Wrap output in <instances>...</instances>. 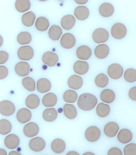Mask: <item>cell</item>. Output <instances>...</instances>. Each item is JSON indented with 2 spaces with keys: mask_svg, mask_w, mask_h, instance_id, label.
Segmentation results:
<instances>
[{
  "mask_svg": "<svg viewBox=\"0 0 136 155\" xmlns=\"http://www.w3.org/2000/svg\"><path fill=\"white\" fill-rule=\"evenodd\" d=\"M84 84L82 77L79 75H72L68 79V85L72 90H78L81 88Z\"/></svg>",
  "mask_w": 136,
  "mask_h": 155,
  "instance_id": "obj_18",
  "label": "cell"
},
{
  "mask_svg": "<svg viewBox=\"0 0 136 155\" xmlns=\"http://www.w3.org/2000/svg\"><path fill=\"white\" fill-rule=\"evenodd\" d=\"M33 54H34V51L33 48L29 45L21 47L17 51L18 58L22 61L31 60L33 58Z\"/></svg>",
  "mask_w": 136,
  "mask_h": 155,
  "instance_id": "obj_3",
  "label": "cell"
},
{
  "mask_svg": "<svg viewBox=\"0 0 136 155\" xmlns=\"http://www.w3.org/2000/svg\"><path fill=\"white\" fill-rule=\"evenodd\" d=\"M110 52L109 47L105 44L98 45L95 48L94 53L96 57L98 59H105L108 56Z\"/></svg>",
  "mask_w": 136,
  "mask_h": 155,
  "instance_id": "obj_22",
  "label": "cell"
},
{
  "mask_svg": "<svg viewBox=\"0 0 136 155\" xmlns=\"http://www.w3.org/2000/svg\"><path fill=\"white\" fill-rule=\"evenodd\" d=\"M36 89L40 93L49 92L52 89V83L46 78H41L37 81Z\"/></svg>",
  "mask_w": 136,
  "mask_h": 155,
  "instance_id": "obj_17",
  "label": "cell"
},
{
  "mask_svg": "<svg viewBox=\"0 0 136 155\" xmlns=\"http://www.w3.org/2000/svg\"><path fill=\"white\" fill-rule=\"evenodd\" d=\"M23 132L27 137H35L39 132V125L35 122H28L24 127Z\"/></svg>",
  "mask_w": 136,
  "mask_h": 155,
  "instance_id": "obj_9",
  "label": "cell"
},
{
  "mask_svg": "<svg viewBox=\"0 0 136 155\" xmlns=\"http://www.w3.org/2000/svg\"><path fill=\"white\" fill-rule=\"evenodd\" d=\"M35 27L37 30L44 31L49 27V21L48 19L44 17H39L35 21Z\"/></svg>",
  "mask_w": 136,
  "mask_h": 155,
  "instance_id": "obj_35",
  "label": "cell"
},
{
  "mask_svg": "<svg viewBox=\"0 0 136 155\" xmlns=\"http://www.w3.org/2000/svg\"><path fill=\"white\" fill-rule=\"evenodd\" d=\"M14 70L16 74L20 77H27L29 74L30 65L27 61H19L15 65Z\"/></svg>",
  "mask_w": 136,
  "mask_h": 155,
  "instance_id": "obj_14",
  "label": "cell"
},
{
  "mask_svg": "<svg viewBox=\"0 0 136 155\" xmlns=\"http://www.w3.org/2000/svg\"><path fill=\"white\" fill-rule=\"evenodd\" d=\"M3 45V38L1 35H0V47L2 46Z\"/></svg>",
  "mask_w": 136,
  "mask_h": 155,
  "instance_id": "obj_52",
  "label": "cell"
},
{
  "mask_svg": "<svg viewBox=\"0 0 136 155\" xmlns=\"http://www.w3.org/2000/svg\"><path fill=\"white\" fill-rule=\"evenodd\" d=\"M110 112V107L109 104L101 102L96 107V114L100 117H106Z\"/></svg>",
  "mask_w": 136,
  "mask_h": 155,
  "instance_id": "obj_34",
  "label": "cell"
},
{
  "mask_svg": "<svg viewBox=\"0 0 136 155\" xmlns=\"http://www.w3.org/2000/svg\"><path fill=\"white\" fill-rule=\"evenodd\" d=\"M15 105L11 101L3 100L0 102V114L3 116H11L15 112Z\"/></svg>",
  "mask_w": 136,
  "mask_h": 155,
  "instance_id": "obj_4",
  "label": "cell"
},
{
  "mask_svg": "<svg viewBox=\"0 0 136 155\" xmlns=\"http://www.w3.org/2000/svg\"><path fill=\"white\" fill-rule=\"evenodd\" d=\"M115 99V92L109 89H104L100 93V99L105 104H110L113 103Z\"/></svg>",
  "mask_w": 136,
  "mask_h": 155,
  "instance_id": "obj_27",
  "label": "cell"
},
{
  "mask_svg": "<svg viewBox=\"0 0 136 155\" xmlns=\"http://www.w3.org/2000/svg\"><path fill=\"white\" fill-rule=\"evenodd\" d=\"M31 112L29 109L21 108L17 113V120L21 124H26L31 120Z\"/></svg>",
  "mask_w": 136,
  "mask_h": 155,
  "instance_id": "obj_15",
  "label": "cell"
},
{
  "mask_svg": "<svg viewBox=\"0 0 136 155\" xmlns=\"http://www.w3.org/2000/svg\"><path fill=\"white\" fill-rule=\"evenodd\" d=\"M124 79L126 81L130 83L135 82L136 81V71L135 69H128L124 72Z\"/></svg>",
  "mask_w": 136,
  "mask_h": 155,
  "instance_id": "obj_41",
  "label": "cell"
},
{
  "mask_svg": "<svg viewBox=\"0 0 136 155\" xmlns=\"http://www.w3.org/2000/svg\"><path fill=\"white\" fill-rule=\"evenodd\" d=\"M124 155H136V144L135 143H130L124 147Z\"/></svg>",
  "mask_w": 136,
  "mask_h": 155,
  "instance_id": "obj_42",
  "label": "cell"
},
{
  "mask_svg": "<svg viewBox=\"0 0 136 155\" xmlns=\"http://www.w3.org/2000/svg\"><path fill=\"white\" fill-rule=\"evenodd\" d=\"M20 144V140L17 134H9L5 138V145L9 150H15Z\"/></svg>",
  "mask_w": 136,
  "mask_h": 155,
  "instance_id": "obj_11",
  "label": "cell"
},
{
  "mask_svg": "<svg viewBox=\"0 0 136 155\" xmlns=\"http://www.w3.org/2000/svg\"><path fill=\"white\" fill-rule=\"evenodd\" d=\"M9 74V70L7 67L4 65H0V80L5 79Z\"/></svg>",
  "mask_w": 136,
  "mask_h": 155,
  "instance_id": "obj_43",
  "label": "cell"
},
{
  "mask_svg": "<svg viewBox=\"0 0 136 155\" xmlns=\"http://www.w3.org/2000/svg\"><path fill=\"white\" fill-rule=\"evenodd\" d=\"M93 40L97 44H103L106 42L109 38L108 31L103 28H98L94 30L92 35Z\"/></svg>",
  "mask_w": 136,
  "mask_h": 155,
  "instance_id": "obj_2",
  "label": "cell"
},
{
  "mask_svg": "<svg viewBox=\"0 0 136 155\" xmlns=\"http://www.w3.org/2000/svg\"><path fill=\"white\" fill-rule=\"evenodd\" d=\"M51 148L54 152L56 154H61L66 150V143L62 139H55L51 144Z\"/></svg>",
  "mask_w": 136,
  "mask_h": 155,
  "instance_id": "obj_25",
  "label": "cell"
},
{
  "mask_svg": "<svg viewBox=\"0 0 136 155\" xmlns=\"http://www.w3.org/2000/svg\"><path fill=\"white\" fill-rule=\"evenodd\" d=\"M25 104L29 109H35L40 104V99L36 94H29L25 100Z\"/></svg>",
  "mask_w": 136,
  "mask_h": 155,
  "instance_id": "obj_26",
  "label": "cell"
},
{
  "mask_svg": "<svg viewBox=\"0 0 136 155\" xmlns=\"http://www.w3.org/2000/svg\"><path fill=\"white\" fill-rule=\"evenodd\" d=\"M22 85L29 92H33L36 89V82L33 80V79L30 77H25L22 79Z\"/></svg>",
  "mask_w": 136,
  "mask_h": 155,
  "instance_id": "obj_40",
  "label": "cell"
},
{
  "mask_svg": "<svg viewBox=\"0 0 136 155\" xmlns=\"http://www.w3.org/2000/svg\"><path fill=\"white\" fill-rule=\"evenodd\" d=\"M109 83V79H108V75H106L103 73H100L97 75L95 79V84L97 87L100 88H103L106 87Z\"/></svg>",
  "mask_w": 136,
  "mask_h": 155,
  "instance_id": "obj_39",
  "label": "cell"
},
{
  "mask_svg": "<svg viewBox=\"0 0 136 155\" xmlns=\"http://www.w3.org/2000/svg\"><path fill=\"white\" fill-rule=\"evenodd\" d=\"M129 97L131 98L132 100L135 101L136 100V87H133L130 89L128 92Z\"/></svg>",
  "mask_w": 136,
  "mask_h": 155,
  "instance_id": "obj_46",
  "label": "cell"
},
{
  "mask_svg": "<svg viewBox=\"0 0 136 155\" xmlns=\"http://www.w3.org/2000/svg\"><path fill=\"white\" fill-rule=\"evenodd\" d=\"M74 15V17L76 18L78 20H86L89 16V9L85 6H78L75 9Z\"/></svg>",
  "mask_w": 136,
  "mask_h": 155,
  "instance_id": "obj_24",
  "label": "cell"
},
{
  "mask_svg": "<svg viewBox=\"0 0 136 155\" xmlns=\"http://www.w3.org/2000/svg\"><path fill=\"white\" fill-rule=\"evenodd\" d=\"M91 49L89 47L86 46V45H82L80 46L76 50V56L81 61L88 60V59L91 57Z\"/></svg>",
  "mask_w": 136,
  "mask_h": 155,
  "instance_id": "obj_19",
  "label": "cell"
},
{
  "mask_svg": "<svg viewBox=\"0 0 136 155\" xmlns=\"http://www.w3.org/2000/svg\"><path fill=\"white\" fill-rule=\"evenodd\" d=\"M43 119L48 122H54L56 120L57 117H58V112H57L56 109H55L53 107L51 108H47L43 112L42 114Z\"/></svg>",
  "mask_w": 136,
  "mask_h": 155,
  "instance_id": "obj_29",
  "label": "cell"
},
{
  "mask_svg": "<svg viewBox=\"0 0 136 155\" xmlns=\"http://www.w3.org/2000/svg\"><path fill=\"white\" fill-rule=\"evenodd\" d=\"M57 103V97L54 93L49 92L43 97L42 104L47 108L54 107Z\"/></svg>",
  "mask_w": 136,
  "mask_h": 155,
  "instance_id": "obj_23",
  "label": "cell"
},
{
  "mask_svg": "<svg viewBox=\"0 0 136 155\" xmlns=\"http://www.w3.org/2000/svg\"><path fill=\"white\" fill-rule=\"evenodd\" d=\"M127 34L126 27L122 23H116L113 25L111 28V35L116 39L124 38Z\"/></svg>",
  "mask_w": 136,
  "mask_h": 155,
  "instance_id": "obj_6",
  "label": "cell"
},
{
  "mask_svg": "<svg viewBox=\"0 0 136 155\" xmlns=\"http://www.w3.org/2000/svg\"><path fill=\"white\" fill-rule=\"evenodd\" d=\"M117 138L121 144H129L133 140V133L128 129H122L118 132Z\"/></svg>",
  "mask_w": 136,
  "mask_h": 155,
  "instance_id": "obj_16",
  "label": "cell"
},
{
  "mask_svg": "<svg viewBox=\"0 0 136 155\" xmlns=\"http://www.w3.org/2000/svg\"><path fill=\"white\" fill-rule=\"evenodd\" d=\"M8 155H21L20 153L19 152H17V151H11L9 153V154Z\"/></svg>",
  "mask_w": 136,
  "mask_h": 155,
  "instance_id": "obj_49",
  "label": "cell"
},
{
  "mask_svg": "<svg viewBox=\"0 0 136 155\" xmlns=\"http://www.w3.org/2000/svg\"><path fill=\"white\" fill-rule=\"evenodd\" d=\"M78 94L77 92H75L74 90L72 89H68L66 90V92L64 93L63 95V99L65 102L68 103V104H73L77 101L78 99Z\"/></svg>",
  "mask_w": 136,
  "mask_h": 155,
  "instance_id": "obj_36",
  "label": "cell"
},
{
  "mask_svg": "<svg viewBox=\"0 0 136 155\" xmlns=\"http://www.w3.org/2000/svg\"><path fill=\"white\" fill-rule=\"evenodd\" d=\"M75 2L81 6V5H85V4L87 3L88 0H75Z\"/></svg>",
  "mask_w": 136,
  "mask_h": 155,
  "instance_id": "obj_47",
  "label": "cell"
},
{
  "mask_svg": "<svg viewBox=\"0 0 136 155\" xmlns=\"http://www.w3.org/2000/svg\"><path fill=\"white\" fill-rule=\"evenodd\" d=\"M83 155H96V154L91 152H85Z\"/></svg>",
  "mask_w": 136,
  "mask_h": 155,
  "instance_id": "obj_51",
  "label": "cell"
},
{
  "mask_svg": "<svg viewBox=\"0 0 136 155\" xmlns=\"http://www.w3.org/2000/svg\"><path fill=\"white\" fill-rule=\"evenodd\" d=\"M85 137L90 142H96L100 137V130L98 127L90 126L85 132Z\"/></svg>",
  "mask_w": 136,
  "mask_h": 155,
  "instance_id": "obj_5",
  "label": "cell"
},
{
  "mask_svg": "<svg viewBox=\"0 0 136 155\" xmlns=\"http://www.w3.org/2000/svg\"><path fill=\"white\" fill-rule=\"evenodd\" d=\"M0 155H8L7 151L4 149H0Z\"/></svg>",
  "mask_w": 136,
  "mask_h": 155,
  "instance_id": "obj_50",
  "label": "cell"
},
{
  "mask_svg": "<svg viewBox=\"0 0 136 155\" xmlns=\"http://www.w3.org/2000/svg\"><path fill=\"white\" fill-rule=\"evenodd\" d=\"M89 69L88 63L85 61H76L74 64V71L78 75H84L88 72Z\"/></svg>",
  "mask_w": 136,
  "mask_h": 155,
  "instance_id": "obj_20",
  "label": "cell"
},
{
  "mask_svg": "<svg viewBox=\"0 0 136 155\" xmlns=\"http://www.w3.org/2000/svg\"><path fill=\"white\" fill-rule=\"evenodd\" d=\"M66 155H80V154H78L77 152H76V151H70V152H68Z\"/></svg>",
  "mask_w": 136,
  "mask_h": 155,
  "instance_id": "obj_48",
  "label": "cell"
},
{
  "mask_svg": "<svg viewBox=\"0 0 136 155\" xmlns=\"http://www.w3.org/2000/svg\"><path fill=\"white\" fill-rule=\"evenodd\" d=\"M42 61L44 64L49 67H54L59 61V56L52 51H46L42 56Z\"/></svg>",
  "mask_w": 136,
  "mask_h": 155,
  "instance_id": "obj_13",
  "label": "cell"
},
{
  "mask_svg": "<svg viewBox=\"0 0 136 155\" xmlns=\"http://www.w3.org/2000/svg\"><path fill=\"white\" fill-rule=\"evenodd\" d=\"M31 35L28 31H21L17 36V41L19 45H29L31 41Z\"/></svg>",
  "mask_w": 136,
  "mask_h": 155,
  "instance_id": "obj_38",
  "label": "cell"
},
{
  "mask_svg": "<svg viewBox=\"0 0 136 155\" xmlns=\"http://www.w3.org/2000/svg\"><path fill=\"white\" fill-rule=\"evenodd\" d=\"M120 127L117 123L115 122H110L106 124L104 127V134L106 137L109 138H113L117 135L119 132Z\"/></svg>",
  "mask_w": 136,
  "mask_h": 155,
  "instance_id": "obj_12",
  "label": "cell"
},
{
  "mask_svg": "<svg viewBox=\"0 0 136 155\" xmlns=\"http://www.w3.org/2000/svg\"><path fill=\"white\" fill-rule=\"evenodd\" d=\"M99 13L102 17L105 18L111 17L114 13L113 6L108 2L102 4L99 7Z\"/></svg>",
  "mask_w": 136,
  "mask_h": 155,
  "instance_id": "obj_28",
  "label": "cell"
},
{
  "mask_svg": "<svg viewBox=\"0 0 136 155\" xmlns=\"http://www.w3.org/2000/svg\"><path fill=\"white\" fill-rule=\"evenodd\" d=\"M76 24V18L71 15H65L61 20V25L65 30H70Z\"/></svg>",
  "mask_w": 136,
  "mask_h": 155,
  "instance_id": "obj_21",
  "label": "cell"
},
{
  "mask_svg": "<svg viewBox=\"0 0 136 155\" xmlns=\"http://www.w3.org/2000/svg\"><path fill=\"white\" fill-rule=\"evenodd\" d=\"M9 59V54L5 51H0V65L5 64Z\"/></svg>",
  "mask_w": 136,
  "mask_h": 155,
  "instance_id": "obj_44",
  "label": "cell"
},
{
  "mask_svg": "<svg viewBox=\"0 0 136 155\" xmlns=\"http://www.w3.org/2000/svg\"><path fill=\"white\" fill-rule=\"evenodd\" d=\"M108 75L113 79H118L123 76V68L119 64H112L108 67Z\"/></svg>",
  "mask_w": 136,
  "mask_h": 155,
  "instance_id": "obj_7",
  "label": "cell"
},
{
  "mask_svg": "<svg viewBox=\"0 0 136 155\" xmlns=\"http://www.w3.org/2000/svg\"><path fill=\"white\" fill-rule=\"evenodd\" d=\"M63 34L62 29L58 25H52L49 29V37L53 41H58Z\"/></svg>",
  "mask_w": 136,
  "mask_h": 155,
  "instance_id": "obj_30",
  "label": "cell"
},
{
  "mask_svg": "<svg viewBox=\"0 0 136 155\" xmlns=\"http://www.w3.org/2000/svg\"><path fill=\"white\" fill-rule=\"evenodd\" d=\"M108 155H123L122 151L118 147H113L110 149L108 152Z\"/></svg>",
  "mask_w": 136,
  "mask_h": 155,
  "instance_id": "obj_45",
  "label": "cell"
},
{
  "mask_svg": "<svg viewBox=\"0 0 136 155\" xmlns=\"http://www.w3.org/2000/svg\"><path fill=\"white\" fill-rule=\"evenodd\" d=\"M12 126L11 122L6 119L0 120V134L8 135L11 132Z\"/></svg>",
  "mask_w": 136,
  "mask_h": 155,
  "instance_id": "obj_37",
  "label": "cell"
},
{
  "mask_svg": "<svg viewBox=\"0 0 136 155\" xmlns=\"http://www.w3.org/2000/svg\"><path fill=\"white\" fill-rule=\"evenodd\" d=\"M29 147L33 152H39L43 151L46 147V142L43 138L40 137H35L32 138L29 143Z\"/></svg>",
  "mask_w": 136,
  "mask_h": 155,
  "instance_id": "obj_8",
  "label": "cell"
},
{
  "mask_svg": "<svg viewBox=\"0 0 136 155\" xmlns=\"http://www.w3.org/2000/svg\"><path fill=\"white\" fill-rule=\"evenodd\" d=\"M36 19V15L32 12H27L21 17V22L25 27H31L33 25Z\"/></svg>",
  "mask_w": 136,
  "mask_h": 155,
  "instance_id": "obj_32",
  "label": "cell"
},
{
  "mask_svg": "<svg viewBox=\"0 0 136 155\" xmlns=\"http://www.w3.org/2000/svg\"><path fill=\"white\" fill-rule=\"evenodd\" d=\"M15 8L19 12L26 13L31 8V2L29 0H17L15 2Z\"/></svg>",
  "mask_w": 136,
  "mask_h": 155,
  "instance_id": "obj_33",
  "label": "cell"
},
{
  "mask_svg": "<svg viewBox=\"0 0 136 155\" xmlns=\"http://www.w3.org/2000/svg\"><path fill=\"white\" fill-rule=\"evenodd\" d=\"M60 43L63 48L71 49L76 45V38L72 34L65 33L62 36Z\"/></svg>",
  "mask_w": 136,
  "mask_h": 155,
  "instance_id": "obj_10",
  "label": "cell"
},
{
  "mask_svg": "<svg viewBox=\"0 0 136 155\" xmlns=\"http://www.w3.org/2000/svg\"><path fill=\"white\" fill-rule=\"evenodd\" d=\"M77 104L79 109L83 111H90L98 104V99L95 95L90 93H84L78 97Z\"/></svg>",
  "mask_w": 136,
  "mask_h": 155,
  "instance_id": "obj_1",
  "label": "cell"
},
{
  "mask_svg": "<svg viewBox=\"0 0 136 155\" xmlns=\"http://www.w3.org/2000/svg\"><path fill=\"white\" fill-rule=\"evenodd\" d=\"M64 114L66 118L74 120L77 117V110L76 107L71 104H65L64 106Z\"/></svg>",
  "mask_w": 136,
  "mask_h": 155,
  "instance_id": "obj_31",
  "label": "cell"
}]
</instances>
